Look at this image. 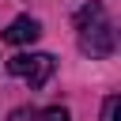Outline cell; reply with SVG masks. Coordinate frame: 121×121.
Here are the masks:
<instances>
[{
    "label": "cell",
    "instance_id": "cell-5",
    "mask_svg": "<svg viewBox=\"0 0 121 121\" xmlns=\"http://www.w3.org/2000/svg\"><path fill=\"white\" fill-rule=\"evenodd\" d=\"M102 121H121V98L117 95H110L102 102Z\"/></svg>",
    "mask_w": 121,
    "mask_h": 121
},
{
    "label": "cell",
    "instance_id": "cell-7",
    "mask_svg": "<svg viewBox=\"0 0 121 121\" xmlns=\"http://www.w3.org/2000/svg\"><path fill=\"white\" fill-rule=\"evenodd\" d=\"M8 121H30V110H11V117Z\"/></svg>",
    "mask_w": 121,
    "mask_h": 121
},
{
    "label": "cell",
    "instance_id": "cell-1",
    "mask_svg": "<svg viewBox=\"0 0 121 121\" xmlns=\"http://www.w3.org/2000/svg\"><path fill=\"white\" fill-rule=\"evenodd\" d=\"M8 68H11V76H23L30 87H45L57 72V60L49 53H19L8 60Z\"/></svg>",
    "mask_w": 121,
    "mask_h": 121
},
{
    "label": "cell",
    "instance_id": "cell-2",
    "mask_svg": "<svg viewBox=\"0 0 121 121\" xmlns=\"http://www.w3.org/2000/svg\"><path fill=\"white\" fill-rule=\"evenodd\" d=\"M79 49L91 53V57H110V53L117 49V30L106 23V15H102L98 23H91V26L79 30Z\"/></svg>",
    "mask_w": 121,
    "mask_h": 121
},
{
    "label": "cell",
    "instance_id": "cell-4",
    "mask_svg": "<svg viewBox=\"0 0 121 121\" xmlns=\"http://www.w3.org/2000/svg\"><path fill=\"white\" fill-rule=\"evenodd\" d=\"M106 11H102V4H83L79 11H76V26L83 30V26H91V23H98Z\"/></svg>",
    "mask_w": 121,
    "mask_h": 121
},
{
    "label": "cell",
    "instance_id": "cell-3",
    "mask_svg": "<svg viewBox=\"0 0 121 121\" xmlns=\"http://www.w3.org/2000/svg\"><path fill=\"white\" fill-rule=\"evenodd\" d=\"M38 34H42V26H38V19H30V15H19L8 30H4V42L8 45H26V42H38Z\"/></svg>",
    "mask_w": 121,
    "mask_h": 121
},
{
    "label": "cell",
    "instance_id": "cell-6",
    "mask_svg": "<svg viewBox=\"0 0 121 121\" xmlns=\"http://www.w3.org/2000/svg\"><path fill=\"white\" fill-rule=\"evenodd\" d=\"M38 121H72V117H68V110H64V106H49V110H42V113H38Z\"/></svg>",
    "mask_w": 121,
    "mask_h": 121
}]
</instances>
